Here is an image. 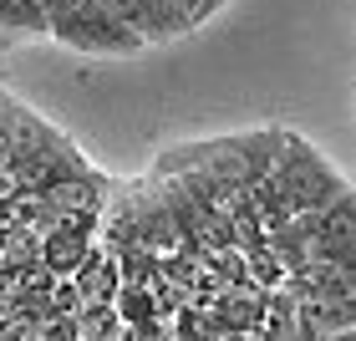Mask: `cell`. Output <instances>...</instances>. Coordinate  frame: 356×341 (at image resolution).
<instances>
[{"label":"cell","mask_w":356,"mask_h":341,"mask_svg":"<svg viewBox=\"0 0 356 341\" xmlns=\"http://www.w3.org/2000/svg\"><path fill=\"white\" fill-rule=\"evenodd\" d=\"M311 260H326V265H341L356 275V189H346L336 204H326L316 214Z\"/></svg>","instance_id":"cell-3"},{"label":"cell","mask_w":356,"mask_h":341,"mask_svg":"<svg viewBox=\"0 0 356 341\" xmlns=\"http://www.w3.org/2000/svg\"><path fill=\"white\" fill-rule=\"evenodd\" d=\"M118 316H122V326L127 331H138V326H153V321H163V311H158V296H153V285H127L118 290Z\"/></svg>","instance_id":"cell-6"},{"label":"cell","mask_w":356,"mask_h":341,"mask_svg":"<svg viewBox=\"0 0 356 341\" xmlns=\"http://www.w3.org/2000/svg\"><path fill=\"white\" fill-rule=\"evenodd\" d=\"M51 41L72 46V51H92V56H133V51L148 46L118 10L102 6V0H76L67 15H56Z\"/></svg>","instance_id":"cell-2"},{"label":"cell","mask_w":356,"mask_h":341,"mask_svg":"<svg viewBox=\"0 0 356 341\" xmlns=\"http://www.w3.org/2000/svg\"><path fill=\"white\" fill-rule=\"evenodd\" d=\"M351 184L321 158L300 133L285 127V148L275 158V173L254 189V214L265 219V230H285L296 214H321L326 204H336Z\"/></svg>","instance_id":"cell-1"},{"label":"cell","mask_w":356,"mask_h":341,"mask_svg":"<svg viewBox=\"0 0 356 341\" xmlns=\"http://www.w3.org/2000/svg\"><path fill=\"white\" fill-rule=\"evenodd\" d=\"M15 41H51V21H46L41 0H0V46Z\"/></svg>","instance_id":"cell-4"},{"label":"cell","mask_w":356,"mask_h":341,"mask_svg":"<svg viewBox=\"0 0 356 341\" xmlns=\"http://www.w3.org/2000/svg\"><path fill=\"white\" fill-rule=\"evenodd\" d=\"M15 118H21V97H10L0 87V173H6V158H10V138H15Z\"/></svg>","instance_id":"cell-7"},{"label":"cell","mask_w":356,"mask_h":341,"mask_svg":"<svg viewBox=\"0 0 356 341\" xmlns=\"http://www.w3.org/2000/svg\"><path fill=\"white\" fill-rule=\"evenodd\" d=\"M178 6H184L188 21H204V15H214V10L224 6V0H178Z\"/></svg>","instance_id":"cell-8"},{"label":"cell","mask_w":356,"mask_h":341,"mask_svg":"<svg viewBox=\"0 0 356 341\" xmlns=\"http://www.w3.org/2000/svg\"><path fill=\"white\" fill-rule=\"evenodd\" d=\"M76 331H82V341H122V316L112 301H82L76 306Z\"/></svg>","instance_id":"cell-5"}]
</instances>
